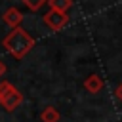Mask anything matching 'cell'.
<instances>
[{"mask_svg":"<svg viewBox=\"0 0 122 122\" xmlns=\"http://www.w3.org/2000/svg\"><path fill=\"white\" fill-rule=\"evenodd\" d=\"M2 46L6 48V51H8L11 57H15V59H23V57L32 50V46H34V38H32L23 27H15V29H11V30L4 36Z\"/></svg>","mask_w":122,"mask_h":122,"instance_id":"1","label":"cell"},{"mask_svg":"<svg viewBox=\"0 0 122 122\" xmlns=\"http://www.w3.org/2000/svg\"><path fill=\"white\" fill-rule=\"evenodd\" d=\"M25 101V97H23V93L13 86V84H10V82H6V80H2L0 82V105L6 109V111H15L17 107H21V103Z\"/></svg>","mask_w":122,"mask_h":122,"instance_id":"2","label":"cell"},{"mask_svg":"<svg viewBox=\"0 0 122 122\" xmlns=\"http://www.w3.org/2000/svg\"><path fill=\"white\" fill-rule=\"evenodd\" d=\"M44 23H46V27H50L51 30H61L63 27L69 25V15H67L65 11L50 10V11L44 15Z\"/></svg>","mask_w":122,"mask_h":122,"instance_id":"3","label":"cell"},{"mask_svg":"<svg viewBox=\"0 0 122 122\" xmlns=\"http://www.w3.org/2000/svg\"><path fill=\"white\" fill-rule=\"evenodd\" d=\"M2 19H4V23H6L8 27L15 29V27H21V23H23V13L13 6V8H8V10L4 11Z\"/></svg>","mask_w":122,"mask_h":122,"instance_id":"4","label":"cell"},{"mask_svg":"<svg viewBox=\"0 0 122 122\" xmlns=\"http://www.w3.org/2000/svg\"><path fill=\"white\" fill-rule=\"evenodd\" d=\"M84 88H86V92H90V93H99V92L103 90V78H101L99 74H90V76H86V80H84Z\"/></svg>","mask_w":122,"mask_h":122,"instance_id":"5","label":"cell"},{"mask_svg":"<svg viewBox=\"0 0 122 122\" xmlns=\"http://www.w3.org/2000/svg\"><path fill=\"white\" fill-rule=\"evenodd\" d=\"M40 120L42 122H59V111L55 107H46L42 112H40Z\"/></svg>","mask_w":122,"mask_h":122,"instance_id":"6","label":"cell"},{"mask_svg":"<svg viewBox=\"0 0 122 122\" xmlns=\"http://www.w3.org/2000/svg\"><path fill=\"white\" fill-rule=\"evenodd\" d=\"M46 2L50 4V10L65 11V13H67V10H71V6H72V0H46Z\"/></svg>","mask_w":122,"mask_h":122,"instance_id":"7","label":"cell"},{"mask_svg":"<svg viewBox=\"0 0 122 122\" xmlns=\"http://www.w3.org/2000/svg\"><path fill=\"white\" fill-rule=\"evenodd\" d=\"M23 2V6L27 8V10H30V11H38L44 4H46V0H21Z\"/></svg>","mask_w":122,"mask_h":122,"instance_id":"8","label":"cell"},{"mask_svg":"<svg viewBox=\"0 0 122 122\" xmlns=\"http://www.w3.org/2000/svg\"><path fill=\"white\" fill-rule=\"evenodd\" d=\"M4 72H6V63H4L2 59H0V78L4 76Z\"/></svg>","mask_w":122,"mask_h":122,"instance_id":"9","label":"cell"},{"mask_svg":"<svg viewBox=\"0 0 122 122\" xmlns=\"http://www.w3.org/2000/svg\"><path fill=\"white\" fill-rule=\"evenodd\" d=\"M116 97H118V101L122 103V84H120V86L116 88Z\"/></svg>","mask_w":122,"mask_h":122,"instance_id":"10","label":"cell"}]
</instances>
